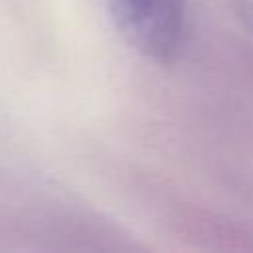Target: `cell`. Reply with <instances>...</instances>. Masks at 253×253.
Masks as SVG:
<instances>
[{"label":"cell","mask_w":253,"mask_h":253,"mask_svg":"<svg viewBox=\"0 0 253 253\" xmlns=\"http://www.w3.org/2000/svg\"><path fill=\"white\" fill-rule=\"evenodd\" d=\"M115 16L126 40L156 63L172 61L184 42V0H115Z\"/></svg>","instance_id":"cell-1"},{"label":"cell","mask_w":253,"mask_h":253,"mask_svg":"<svg viewBox=\"0 0 253 253\" xmlns=\"http://www.w3.org/2000/svg\"><path fill=\"white\" fill-rule=\"evenodd\" d=\"M241 16H243V20L247 22V26L253 30V6H243V8H241Z\"/></svg>","instance_id":"cell-2"}]
</instances>
